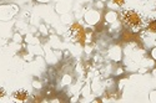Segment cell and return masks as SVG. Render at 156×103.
<instances>
[{"mask_svg": "<svg viewBox=\"0 0 156 103\" xmlns=\"http://www.w3.org/2000/svg\"><path fill=\"white\" fill-rule=\"evenodd\" d=\"M113 3L117 6H123L125 4V0H113Z\"/></svg>", "mask_w": 156, "mask_h": 103, "instance_id": "cell-4", "label": "cell"}, {"mask_svg": "<svg viewBox=\"0 0 156 103\" xmlns=\"http://www.w3.org/2000/svg\"><path fill=\"white\" fill-rule=\"evenodd\" d=\"M5 96H6L5 88H4V87H0V98H3V97H5Z\"/></svg>", "mask_w": 156, "mask_h": 103, "instance_id": "cell-5", "label": "cell"}, {"mask_svg": "<svg viewBox=\"0 0 156 103\" xmlns=\"http://www.w3.org/2000/svg\"><path fill=\"white\" fill-rule=\"evenodd\" d=\"M120 19L124 23V25L130 27L132 31H139V30L144 29L145 16L139 10H135V9H126V10H123L120 13Z\"/></svg>", "mask_w": 156, "mask_h": 103, "instance_id": "cell-1", "label": "cell"}, {"mask_svg": "<svg viewBox=\"0 0 156 103\" xmlns=\"http://www.w3.org/2000/svg\"><path fill=\"white\" fill-rule=\"evenodd\" d=\"M13 98L15 101H19V102H25L27 101V98H29V92H27L26 89H16L13 92Z\"/></svg>", "mask_w": 156, "mask_h": 103, "instance_id": "cell-2", "label": "cell"}, {"mask_svg": "<svg viewBox=\"0 0 156 103\" xmlns=\"http://www.w3.org/2000/svg\"><path fill=\"white\" fill-rule=\"evenodd\" d=\"M144 29H146L149 32H156V17H145Z\"/></svg>", "mask_w": 156, "mask_h": 103, "instance_id": "cell-3", "label": "cell"}]
</instances>
